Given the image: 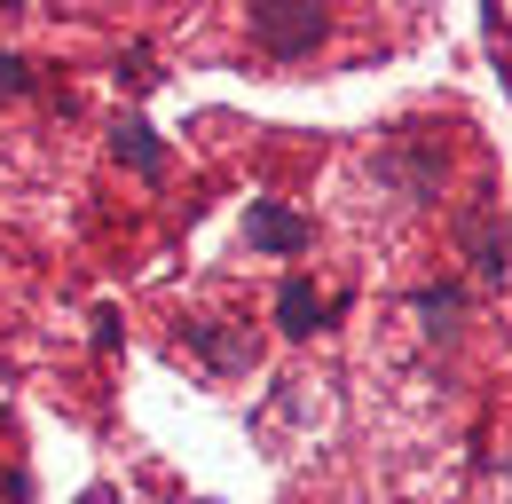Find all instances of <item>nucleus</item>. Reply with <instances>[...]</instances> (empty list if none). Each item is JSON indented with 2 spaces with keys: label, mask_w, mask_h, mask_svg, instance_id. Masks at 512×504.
Instances as JSON below:
<instances>
[{
  "label": "nucleus",
  "mask_w": 512,
  "mask_h": 504,
  "mask_svg": "<svg viewBox=\"0 0 512 504\" xmlns=\"http://www.w3.org/2000/svg\"><path fill=\"white\" fill-rule=\"evenodd\" d=\"M245 24H253V40H260V48H268L276 63L316 56L323 32H331V16H323V8H300V0H268V8H253Z\"/></svg>",
  "instance_id": "nucleus-1"
},
{
  "label": "nucleus",
  "mask_w": 512,
  "mask_h": 504,
  "mask_svg": "<svg viewBox=\"0 0 512 504\" xmlns=\"http://www.w3.org/2000/svg\"><path fill=\"white\" fill-rule=\"evenodd\" d=\"M245 237H253V252H268V260H292V252L308 245V221H300V213H284V205H268V197H253Z\"/></svg>",
  "instance_id": "nucleus-2"
},
{
  "label": "nucleus",
  "mask_w": 512,
  "mask_h": 504,
  "mask_svg": "<svg viewBox=\"0 0 512 504\" xmlns=\"http://www.w3.org/2000/svg\"><path fill=\"white\" fill-rule=\"evenodd\" d=\"M323 315H331V300H323L308 276H284V284H276V331H284V339H308Z\"/></svg>",
  "instance_id": "nucleus-3"
},
{
  "label": "nucleus",
  "mask_w": 512,
  "mask_h": 504,
  "mask_svg": "<svg viewBox=\"0 0 512 504\" xmlns=\"http://www.w3.org/2000/svg\"><path fill=\"white\" fill-rule=\"evenodd\" d=\"M190 339H197V355H205L213 371H245V363L260 355L245 331H221V323H190Z\"/></svg>",
  "instance_id": "nucleus-4"
},
{
  "label": "nucleus",
  "mask_w": 512,
  "mask_h": 504,
  "mask_svg": "<svg viewBox=\"0 0 512 504\" xmlns=\"http://www.w3.org/2000/svg\"><path fill=\"white\" fill-rule=\"evenodd\" d=\"M119 158H127L142 182H158V174H166V150L150 142V126H142V119H127V126H119Z\"/></svg>",
  "instance_id": "nucleus-5"
},
{
  "label": "nucleus",
  "mask_w": 512,
  "mask_h": 504,
  "mask_svg": "<svg viewBox=\"0 0 512 504\" xmlns=\"http://www.w3.org/2000/svg\"><path fill=\"white\" fill-rule=\"evenodd\" d=\"M418 315H426V331H434V339H449V331H457V315H465V300H457L449 284H426V292H418Z\"/></svg>",
  "instance_id": "nucleus-6"
},
{
  "label": "nucleus",
  "mask_w": 512,
  "mask_h": 504,
  "mask_svg": "<svg viewBox=\"0 0 512 504\" xmlns=\"http://www.w3.org/2000/svg\"><path fill=\"white\" fill-rule=\"evenodd\" d=\"M0 95H32V63L24 56H0Z\"/></svg>",
  "instance_id": "nucleus-7"
}]
</instances>
